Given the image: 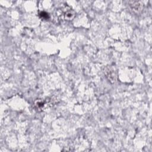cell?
<instances>
[{
	"label": "cell",
	"mask_w": 152,
	"mask_h": 152,
	"mask_svg": "<svg viewBox=\"0 0 152 152\" xmlns=\"http://www.w3.org/2000/svg\"><path fill=\"white\" fill-rule=\"evenodd\" d=\"M55 14H60L59 15L57 16V18L60 19L62 18L65 20H71L75 17V13L70 7L65 6L62 8L59 9V10H57Z\"/></svg>",
	"instance_id": "cell-1"
},
{
	"label": "cell",
	"mask_w": 152,
	"mask_h": 152,
	"mask_svg": "<svg viewBox=\"0 0 152 152\" xmlns=\"http://www.w3.org/2000/svg\"><path fill=\"white\" fill-rule=\"evenodd\" d=\"M50 102L49 100H37L34 102V108L37 111H42L45 109L48 106L50 105Z\"/></svg>",
	"instance_id": "cell-2"
},
{
	"label": "cell",
	"mask_w": 152,
	"mask_h": 152,
	"mask_svg": "<svg viewBox=\"0 0 152 152\" xmlns=\"http://www.w3.org/2000/svg\"><path fill=\"white\" fill-rule=\"evenodd\" d=\"M104 73L107 77V78H108V80L113 83L116 81V73L114 71V69L111 68V67H107L106 68L105 70H104Z\"/></svg>",
	"instance_id": "cell-3"
},
{
	"label": "cell",
	"mask_w": 152,
	"mask_h": 152,
	"mask_svg": "<svg viewBox=\"0 0 152 152\" xmlns=\"http://www.w3.org/2000/svg\"><path fill=\"white\" fill-rule=\"evenodd\" d=\"M129 5L132 11L137 13L141 12L142 9V5L140 4V2H130Z\"/></svg>",
	"instance_id": "cell-4"
},
{
	"label": "cell",
	"mask_w": 152,
	"mask_h": 152,
	"mask_svg": "<svg viewBox=\"0 0 152 152\" xmlns=\"http://www.w3.org/2000/svg\"><path fill=\"white\" fill-rule=\"evenodd\" d=\"M39 15H40V17L43 18V20H47L49 18V14L48 13L45 12V11H41L40 13H39Z\"/></svg>",
	"instance_id": "cell-5"
}]
</instances>
